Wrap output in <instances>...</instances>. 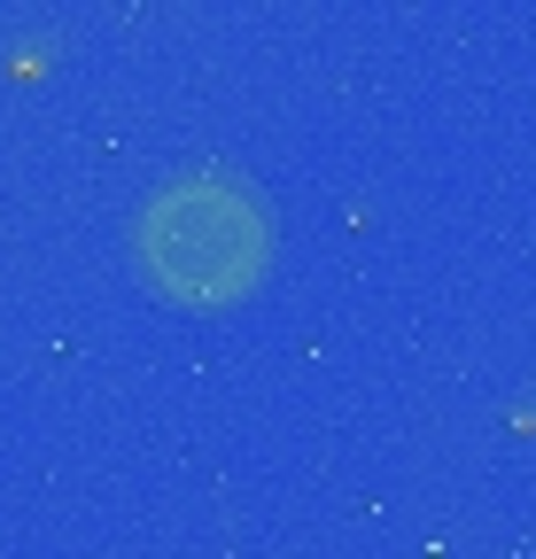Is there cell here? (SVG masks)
Returning <instances> with one entry per match:
<instances>
[{
    "mask_svg": "<svg viewBox=\"0 0 536 559\" xmlns=\"http://www.w3.org/2000/svg\"><path fill=\"white\" fill-rule=\"evenodd\" d=\"M132 264L171 304H234L273 264V210L226 164L171 171L132 218Z\"/></svg>",
    "mask_w": 536,
    "mask_h": 559,
    "instance_id": "cell-1",
    "label": "cell"
}]
</instances>
